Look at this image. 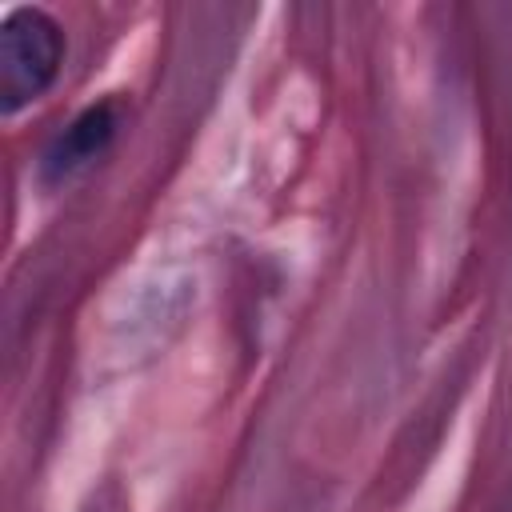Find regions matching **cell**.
Segmentation results:
<instances>
[{"label":"cell","mask_w":512,"mask_h":512,"mask_svg":"<svg viewBox=\"0 0 512 512\" xmlns=\"http://www.w3.org/2000/svg\"><path fill=\"white\" fill-rule=\"evenodd\" d=\"M64 60V32L40 8H16L0 24V108L20 112L48 92Z\"/></svg>","instance_id":"cell-1"},{"label":"cell","mask_w":512,"mask_h":512,"mask_svg":"<svg viewBox=\"0 0 512 512\" xmlns=\"http://www.w3.org/2000/svg\"><path fill=\"white\" fill-rule=\"evenodd\" d=\"M116 136V108L112 104H92L84 108L48 148H44V160H40V172L48 184H60L76 172H84Z\"/></svg>","instance_id":"cell-2"}]
</instances>
